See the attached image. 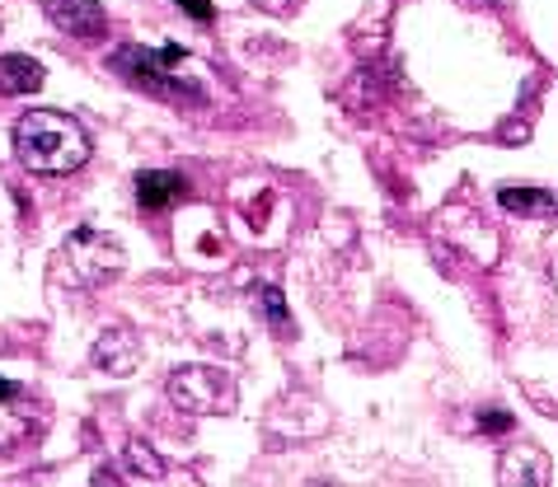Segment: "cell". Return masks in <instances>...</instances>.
Returning a JSON list of instances; mask_svg holds the SVG:
<instances>
[{
    "label": "cell",
    "mask_w": 558,
    "mask_h": 487,
    "mask_svg": "<svg viewBox=\"0 0 558 487\" xmlns=\"http://www.w3.org/2000/svg\"><path fill=\"white\" fill-rule=\"evenodd\" d=\"M14 155L28 174L43 179H61L85 169L89 160V136L71 113H57V108H28V113L14 122Z\"/></svg>",
    "instance_id": "6da1fadb"
},
{
    "label": "cell",
    "mask_w": 558,
    "mask_h": 487,
    "mask_svg": "<svg viewBox=\"0 0 558 487\" xmlns=\"http://www.w3.org/2000/svg\"><path fill=\"white\" fill-rule=\"evenodd\" d=\"M183 61V47L179 42H169L160 47V52H150V47H118L113 57H108V66H113V75H122L132 89H142V94H155V99H179V104H203V89L189 85V81H179L174 66Z\"/></svg>",
    "instance_id": "7a4b0ae2"
},
{
    "label": "cell",
    "mask_w": 558,
    "mask_h": 487,
    "mask_svg": "<svg viewBox=\"0 0 558 487\" xmlns=\"http://www.w3.org/2000/svg\"><path fill=\"white\" fill-rule=\"evenodd\" d=\"M165 394L179 413H189V417H230L235 403H240L235 380L221 375L216 366H179L174 375H169Z\"/></svg>",
    "instance_id": "3957f363"
},
{
    "label": "cell",
    "mask_w": 558,
    "mask_h": 487,
    "mask_svg": "<svg viewBox=\"0 0 558 487\" xmlns=\"http://www.w3.org/2000/svg\"><path fill=\"white\" fill-rule=\"evenodd\" d=\"M122 263H128V254H122V244L113 240V234L104 230H75L66 234V244H61V272H66L75 287H108Z\"/></svg>",
    "instance_id": "277c9868"
},
{
    "label": "cell",
    "mask_w": 558,
    "mask_h": 487,
    "mask_svg": "<svg viewBox=\"0 0 558 487\" xmlns=\"http://www.w3.org/2000/svg\"><path fill=\"white\" fill-rule=\"evenodd\" d=\"M43 422H48V403H43L34 389L0 380V460L34 441V431Z\"/></svg>",
    "instance_id": "5b68a950"
},
{
    "label": "cell",
    "mask_w": 558,
    "mask_h": 487,
    "mask_svg": "<svg viewBox=\"0 0 558 487\" xmlns=\"http://www.w3.org/2000/svg\"><path fill=\"white\" fill-rule=\"evenodd\" d=\"M43 14L61 38L75 42H104L108 38V14L99 0H43Z\"/></svg>",
    "instance_id": "8992f818"
},
{
    "label": "cell",
    "mask_w": 558,
    "mask_h": 487,
    "mask_svg": "<svg viewBox=\"0 0 558 487\" xmlns=\"http://www.w3.org/2000/svg\"><path fill=\"white\" fill-rule=\"evenodd\" d=\"M89 361H95V370L113 375V380H128V375L142 366V333H136V328H108L95 342Z\"/></svg>",
    "instance_id": "52a82bcc"
},
{
    "label": "cell",
    "mask_w": 558,
    "mask_h": 487,
    "mask_svg": "<svg viewBox=\"0 0 558 487\" xmlns=\"http://www.w3.org/2000/svg\"><path fill=\"white\" fill-rule=\"evenodd\" d=\"M189 197V179L174 174V169H146L136 174V207L142 211H169Z\"/></svg>",
    "instance_id": "ba28073f"
},
{
    "label": "cell",
    "mask_w": 558,
    "mask_h": 487,
    "mask_svg": "<svg viewBox=\"0 0 558 487\" xmlns=\"http://www.w3.org/2000/svg\"><path fill=\"white\" fill-rule=\"evenodd\" d=\"M502 483L507 487H549L554 483V464H549V454L545 450H535V446H511L502 454Z\"/></svg>",
    "instance_id": "9c48e42d"
},
{
    "label": "cell",
    "mask_w": 558,
    "mask_h": 487,
    "mask_svg": "<svg viewBox=\"0 0 558 487\" xmlns=\"http://www.w3.org/2000/svg\"><path fill=\"white\" fill-rule=\"evenodd\" d=\"M43 89V66L24 52L0 57V94H38Z\"/></svg>",
    "instance_id": "30bf717a"
},
{
    "label": "cell",
    "mask_w": 558,
    "mask_h": 487,
    "mask_svg": "<svg viewBox=\"0 0 558 487\" xmlns=\"http://www.w3.org/2000/svg\"><path fill=\"white\" fill-rule=\"evenodd\" d=\"M498 207L511 216H549L554 197L539 193V187H498Z\"/></svg>",
    "instance_id": "8fae6325"
},
{
    "label": "cell",
    "mask_w": 558,
    "mask_h": 487,
    "mask_svg": "<svg viewBox=\"0 0 558 487\" xmlns=\"http://www.w3.org/2000/svg\"><path fill=\"white\" fill-rule=\"evenodd\" d=\"M122 474H132L136 483H165V460L150 454L146 441H128V450H122Z\"/></svg>",
    "instance_id": "7c38bea8"
},
{
    "label": "cell",
    "mask_w": 558,
    "mask_h": 487,
    "mask_svg": "<svg viewBox=\"0 0 558 487\" xmlns=\"http://www.w3.org/2000/svg\"><path fill=\"white\" fill-rule=\"evenodd\" d=\"M254 295H258V309H263V319H268V328H277V333H282V338L296 333V328H291V314H287L282 291H277L272 281H258Z\"/></svg>",
    "instance_id": "4fadbf2b"
},
{
    "label": "cell",
    "mask_w": 558,
    "mask_h": 487,
    "mask_svg": "<svg viewBox=\"0 0 558 487\" xmlns=\"http://www.w3.org/2000/svg\"><path fill=\"white\" fill-rule=\"evenodd\" d=\"M254 10H263V14H272V20H291V14L301 10V0H250Z\"/></svg>",
    "instance_id": "5bb4252c"
},
{
    "label": "cell",
    "mask_w": 558,
    "mask_h": 487,
    "mask_svg": "<svg viewBox=\"0 0 558 487\" xmlns=\"http://www.w3.org/2000/svg\"><path fill=\"white\" fill-rule=\"evenodd\" d=\"M174 5L189 14V20H197V24H211V20H216V5H211V0H174Z\"/></svg>",
    "instance_id": "9a60e30c"
},
{
    "label": "cell",
    "mask_w": 558,
    "mask_h": 487,
    "mask_svg": "<svg viewBox=\"0 0 558 487\" xmlns=\"http://www.w3.org/2000/svg\"><path fill=\"white\" fill-rule=\"evenodd\" d=\"M484 431H511V417L507 413H484Z\"/></svg>",
    "instance_id": "2e32d148"
}]
</instances>
